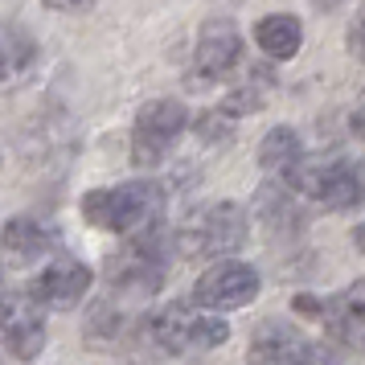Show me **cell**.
Masks as SVG:
<instances>
[{
	"label": "cell",
	"mask_w": 365,
	"mask_h": 365,
	"mask_svg": "<svg viewBox=\"0 0 365 365\" xmlns=\"http://www.w3.org/2000/svg\"><path fill=\"white\" fill-rule=\"evenodd\" d=\"M353 128H357V135H365V103L353 111Z\"/></svg>",
	"instance_id": "obj_18"
},
{
	"label": "cell",
	"mask_w": 365,
	"mask_h": 365,
	"mask_svg": "<svg viewBox=\"0 0 365 365\" xmlns=\"http://www.w3.org/2000/svg\"><path fill=\"white\" fill-rule=\"evenodd\" d=\"M189 128V111L177 99H156L148 107H140L132 128V160L140 168H152L165 160V152L181 140V132Z\"/></svg>",
	"instance_id": "obj_4"
},
{
	"label": "cell",
	"mask_w": 365,
	"mask_h": 365,
	"mask_svg": "<svg viewBox=\"0 0 365 365\" xmlns=\"http://www.w3.org/2000/svg\"><path fill=\"white\" fill-rule=\"evenodd\" d=\"M0 345L17 361H34L46 349V308H37L29 292H0Z\"/></svg>",
	"instance_id": "obj_7"
},
{
	"label": "cell",
	"mask_w": 365,
	"mask_h": 365,
	"mask_svg": "<svg viewBox=\"0 0 365 365\" xmlns=\"http://www.w3.org/2000/svg\"><path fill=\"white\" fill-rule=\"evenodd\" d=\"M299 160H304V144H299L296 128L279 123V128H271V132L263 135V144H259V165H263L267 173L292 181L299 173Z\"/></svg>",
	"instance_id": "obj_14"
},
{
	"label": "cell",
	"mask_w": 365,
	"mask_h": 365,
	"mask_svg": "<svg viewBox=\"0 0 365 365\" xmlns=\"http://www.w3.org/2000/svg\"><path fill=\"white\" fill-rule=\"evenodd\" d=\"M259 296V271L250 263H217L210 267L197 283H193V308L201 312H234V308H247Z\"/></svg>",
	"instance_id": "obj_6"
},
{
	"label": "cell",
	"mask_w": 365,
	"mask_h": 365,
	"mask_svg": "<svg viewBox=\"0 0 365 365\" xmlns=\"http://www.w3.org/2000/svg\"><path fill=\"white\" fill-rule=\"evenodd\" d=\"M292 185L324 210H353L365 201V160H332V165L299 168Z\"/></svg>",
	"instance_id": "obj_5"
},
{
	"label": "cell",
	"mask_w": 365,
	"mask_h": 365,
	"mask_svg": "<svg viewBox=\"0 0 365 365\" xmlns=\"http://www.w3.org/2000/svg\"><path fill=\"white\" fill-rule=\"evenodd\" d=\"M226 123H230V119L222 115V111H205V115L197 119V135L201 140H230V128H226Z\"/></svg>",
	"instance_id": "obj_16"
},
{
	"label": "cell",
	"mask_w": 365,
	"mask_h": 365,
	"mask_svg": "<svg viewBox=\"0 0 365 365\" xmlns=\"http://www.w3.org/2000/svg\"><path fill=\"white\" fill-rule=\"evenodd\" d=\"M165 279V250L156 230L135 234L128 247L107 259V283L119 292H156Z\"/></svg>",
	"instance_id": "obj_8"
},
{
	"label": "cell",
	"mask_w": 365,
	"mask_h": 365,
	"mask_svg": "<svg viewBox=\"0 0 365 365\" xmlns=\"http://www.w3.org/2000/svg\"><path fill=\"white\" fill-rule=\"evenodd\" d=\"M247 242V210L234 201H214L177 230V250L189 259H222Z\"/></svg>",
	"instance_id": "obj_2"
},
{
	"label": "cell",
	"mask_w": 365,
	"mask_h": 365,
	"mask_svg": "<svg viewBox=\"0 0 365 365\" xmlns=\"http://www.w3.org/2000/svg\"><path fill=\"white\" fill-rule=\"evenodd\" d=\"M238 62H242V37L234 29V21H205V29L197 37V50H193L189 83L193 86L222 83L230 70H238Z\"/></svg>",
	"instance_id": "obj_9"
},
{
	"label": "cell",
	"mask_w": 365,
	"mask_h": 365,
	"mask_svg": "<svg viewBox=\"0 0 365 365\" xmlns=\"http://www.w3.org/2000/svg\"><path fill=\"white\" fill-rule=\"evenodd\" d=\"M329 332L349 349H365V279H357L349 292L329 304Z\"/></svg>",
	"instance_id": "obj_12"
},
{
	"label": "cell",
	"mask_w": 365,
	"mask_h": 365,
	"mask_svg": "<svg viewBox=\"0 0 365 365\" xmlns=\"http://www.w3.org/2000/svg\"><path fill=\"white\" fill-rule=\"evenodd\" d=\"M349 50L365 62V4H361V13H357V21H353V29H349Z\"/></svg>",
	"instance_id": "obj_17"
},
{
	"label": "cell",
	"mask_w": 365,
	"mask_h": 365,
	"mask_svg": "<svg viewBox=\"0 0 365 365\" xmlns=\"http://www.w3.org/2000/svg\"><path fill=\"white\" fill-rule=\"evenodd\" d=\"M165 214V189L156 181H128L115 189H91L83 197V217L95 230L111 234H148L160 226Z\"/></svg>",
	"instance_id": "obj_1"
},
{
	"label": "cell",
	"mask_w": 365,
	"mask_h": 365,
	"mask_svg": "<svg viewBox=\"0 0 365 365\" xmlns=\"http://www.w3.org/2000/svg\"><path fill=\"white\" fill-rule=\"evenodd\" d=\"M91 279H95V271L83 263V259H74V255H58L41 275H37L25 292L34 299L37 308H53V312H66L74 308L78 299L91 292Z\"/></svg>",
	"instance_id": "obj_10"
},
{
	"label": "cell",
	"mask_w": 365,
	"mask_h": 365,
	"mask_svg": "<svg viewBox=\"0 0 365 365\" xmlns=\"http://www.w3.org/2000/svg\"><path fill=\"white\" fill-rule=\"evenodd\" d=\"M255 41H259V50L267 58H275V62H287V58H296L299 46H304V25H299L292 13H271L255 25Z\"/></svg>",
	"instance_id": "obj_15"
},
{
	"label": "cell",
	"mask_w": 365,
	"mask_h": 365,
	"mask_svg": "<svg viewBox=\"0 0 365 365\" xmlns=\"http://www.w3.org/2000/svg\"><path fill=\"white\" fill-rule=\"evenodd\" d=\"M250 365H316V349L296 324L263 320L250 336Z\"/></svg>",
	"instance_id": "obj_11"
},
{
	"label": "cell",
	"mask_w": 365,
	"mask_h": 365,
	"mask_svg": "<svg viewBox=\"0 0 365 365\" xmlns=\"http://www.w3.org/2000/svg\"><path fill=\"white\" fill-rule=\"evenodd\" d=\"M0 247H4V255L13 263H34V259H41L53 247V234L41 222H34V217H9L4 230H0Z\"/></svg>",
	"instance_id": "obj_13"
},
{
	"label": "cell",
	"mask_w": 365,
	"mask_h": 365,
	"mask_svg": "<svg viewBox=\"0 0 365 365\" xmlns=\"http://www.w3.org/2000/svg\"><path fill=\"white\" fill-rule=\"evenodd\" d=\"M152 341L165 349V353H205V349H217L226 336H230V324L222 316H210L193 308V304H168L148 320Z\"/></svg>",
	"instance_id": "obj_3"
},
{
	"label": "cell",
	"mask_w": 365,
	"mask_h": 365,
	"mask_svg": "<svg viewBox=\"0 0 365 365\" xmlns=\"http://www.w3.org/2000/svg\"><path fill=\"white\" fill-rule=\"evenodd\" d=\"M4 62H9V53H4V46H0V74H4Z\"/></svg>",
	"instance_id": "obj_19"
}]
</instances>
